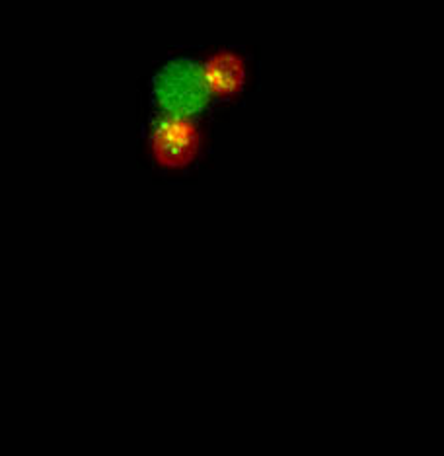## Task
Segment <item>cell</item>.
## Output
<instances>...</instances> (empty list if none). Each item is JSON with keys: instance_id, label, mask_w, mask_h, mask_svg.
I'll return each mask as SVG.
<instances>
[{"instance_id": "6da1fadb", "label": "cell", "mask_w": 444, "mask_h": 456, "mask_svg": "<svg viewBox=\"0 0 444 456\" xmlns=\"http://www.w3.org/2000/svg\"><path fill=\"white\" fill-rule=\"evenodd\" d=\"M240 85V61L209 59L195 63L178 59L154 77V103L168 116L150 121L152 154L164 168L178 170L195 160L199 152V129L193 127L195 111L203 113L213 96L234 94Z\"/></svg>"}]
</instances>
